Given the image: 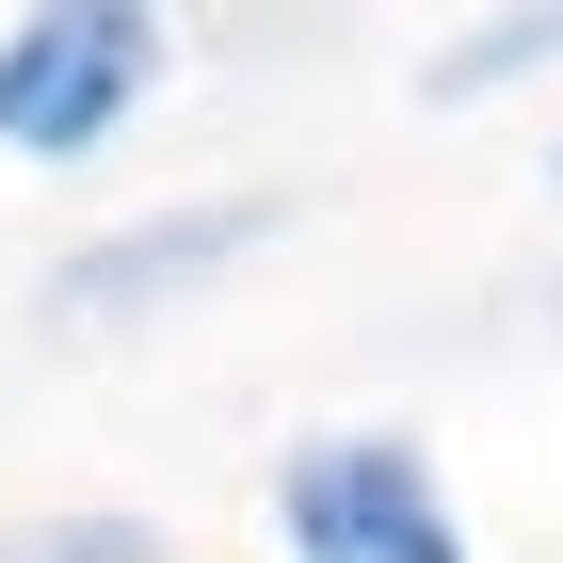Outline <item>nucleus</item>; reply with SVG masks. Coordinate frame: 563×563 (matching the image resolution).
Listing matches in <instances>:
<instances>
[{
    "instance_id": "2",
    "label": "nucleus",
    "mask_w": 563,
    "mask_h": 563,
    "mask_svg": "<svg viewBox=\"0 0 563 563\" xmlns=\"http://www.w3.org/2000/svg\"><path fill=\"white\" fill-rule=\"evenodd\" d=\"M162 65H177V33L145 0H33V16H0V145L16 162H97L162 97Z\"/></svg>"
},
{
    "instance_id": "1",
    "label": "nucleus",
    "mask_w": 563,
    "mask_h": 563,
    "mask_svg": "<svg viewBox=\"0 0 563 563\" xmlns=\"http://www.w3.org/2000/svg\"><path fill=\"white\" fill-rule=\"evenodd\" d=\"M274 531H290V563H483L451 467L402 419H339L306 451H274Z\"/></svg>"
},
{
    "instance_id": "3",
    "label": "nucleus",
    "mask_w": 563,
    "mask_h": 563,
    "mask_svg": "<svg viewBox=\"0 0 563 563\" xmlns=\"http://www.w3.org/2000/svg\"><path fill=\"white\" fill-rule=\"evenodd\" d=\"M274 242V194H177V210H130V225H97V242H65L48 258V322H162V306L225 290V274Z\"/></svg>"
},
{
    "instance_id": "5",
    "label": "nucleus",
    "mask_w": 563,
    "mask_h": 563,
    "mask_svg": "<svg viewBox=\"0 0 563 563\" xmlns=\"http://www.w3.org/2000/svg\"><path fill=\"white\" fill-rule=\"evenodd\" d=\"M0 563H162V531L145 516H33V531H0Z\"/></svg>"
},
{
    "instance_id": "6",
    "label": "nucleus",
    "mask_w": 563,
    "mask_h": 563,
    "mask_svg": "<svg viewBox=\"0 0 563 563\" xmlns=\"http://www.w3.org/2000/svg\"><path fill=\"white\" fill-rule=\"evenodd\" d=\"M548 177H563V145H548Z\"/></svg>"
},
{
    "instance_id": "4",
    "label": "nucleus",
    "mask_w": 563,
    "mask_h": 563,
    "mask_svg": "<svg viewBox=\"0 0 563 563\" xmlns=\"http://www.w3.org/2000/svg\"><path fill=\"white\" fill-rule=\"evenodd\" d=\"M531 65H563V16H499V33L434 48V97H483V81H531Z\"/></svg>"
}]
</instances>
